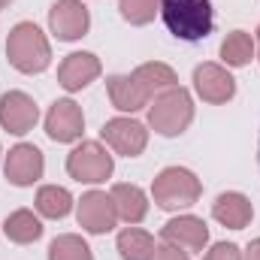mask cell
Here are the masks:
<instances>
[{
	"label": "cell",
	"mask_w": 260,
	"mask_h": 260,
	"mask_svg": "<svg viewBox=\"0 0 260 260\" xmlns=\"http://www.w3.org/2000/svg\"><path fill=\"white\" fill-rule=\"evenodd\" d=\"M160 18L176 40L200 43L212 34V0H160Z\"/></svg>",
	"instance_id": "1"
},
{
	"label": "cell",
	"mask_w": 260,
	"mask_h": 260,
	"mask_svg": "<svg viewBox=\"0 0 260 260\" xmlns=\"http://www.w3.org/2000/svg\"><path fill=\"white\" fill-rule=\"evenodd\" d=\"M6 58H9V64L15 67L18 73L34 76V73H43L46 67L52 64V46H49L46 34L34 21H18L9 30Z\"/></svg>",
	"instance_id": "2"
},
{
	"label": "cell",
	"mask_w": 260,
	"mask_h": 260,
	"mask_svg": "<svg viewBox=\"0 0 260 260\" xmlns=\"http://www.w3.org/2000/svg\"><path fill=\"white\" fill-rule=\"evenodd\" d=\"M191 121H194V100L182 85L157 94L154 103L148 106V127L160 136H179L191 127Z\"/></svg>",
	"instance_id": "3"
},
{
	"label": "cell",
	"mask_w": 260,
	"mask_h": 260,
	"mask_svg": "<svg viewBox=\"0 0 260 260\" xmlns=\"http://www.w3.org/2000/svg\"><path fill=\"white\" fill-rule=\"evenodd\" d=\"M203 194V185L191 170L185 167H167L157 173V179L151 182V197L160 209L176 212V209H188L194 206Z\"/></svg>",
	"instance_id": "4"
},
{
	"label": "cell",
	"mask_w": 260,
	"mask_h": 260,
	"mask_svg": "<svg viewBox=\"0 0 260 260\" xmlns=\"http://www.w3.org/2000/svg\"><path fill=\"white\" fill-rule=\"evenodd\" d=\"M112 170H115V160L100 142H82L67 154V173L76 182L100 185L112 176Z\"/></svg>",
	"instance_id": "5"
},
{
	"label": "cell",
	"mask_w": 260,
	"mask_h": 260,
	"mask_svg": "<svg viewBox=\"0 0 260 260\" xmlns=\"http://www.w3.org/2000/svg\"><path fill=\"white\" fill-rule=\"evenodd\" d=\"M46 173V157L37 145L30 142H18L15 148H9L6 160H3V176L9 179V185L15 188H30L34 182H40Z\"/></svg>",
	"instance_id": "6"
},
{
	"label": "cell",
	"mask_w": 260,
	"mask_h": 260,
	"mask_svg": "<svg viewBox=\"0 0 260 260\" xmlns=\"http://www.w3.org/2000/svg\"><path fill=\"white\" fill-rule=\"evenodd\" d=\"M76 221H79V227L85 233H94V236L109 233L115 227V221H118L112 197L103 194V191H88L76 206Z\"/></svg>",
	"instance_id": "7"
},
{
	"label": "cell",
	"mask_w": 260,
	"mask_h": 260,
	"mask_svg": "<svg viewBox=\"0 0 260 260\" xmlns=\"http://www.w3.org/2000/svg\"><path fill=\"white\" fill-rule=\"evenodd\" d=\"M49 27L61 43H76L91 27V12L82 0H58L49 9Z\"/></svg>",
	"instance_id": "8"
},
{
	"label": "cell",
	"mask_w": 260,
	"mask_h": 260,
	"mask_svg": "<svg viewBox=\"0 0 260 260\" xmlns=\"http://www.w3.org/2000/svg\"><path fill=\"white\" fill-rule=\"evenodd\" d=\"M100 136L109 148H115L124 157H139L148 145V130L136 118H109L100 130Z\"/></svg>",
	"instance_id": "9"
},
{
	"label": "cell",
	"mask_w": 260,
	"mask_h": 260,
	"mask_svg": "<svg viewBox=\"0 0 260 260\" xmlns=\"http://www.w3.org/2000/svg\"><path fill=\"white\" fill-rule=\"evenodd\" d=\"M37 121H40V109L34 97H27L24 91H6L0 97V127L3 130L24 136L27 130L37 127Z\"/></svg>",
	"instance_id": "10"
},
{
	"label": "cell",
	"mask_w": 260,
	"mask_h": 260,
	"mask_svg": "<svg viewBox=\"0 0 260 260\" xmlns=\"http://www.w3.org/2000/svg\"><path fill=\"white\" fill-rule=\"evenodd\" d=\"M194 91L206 103H230L236 97V79L221 64H200L194 70Z\"/></svg>",
	"instance_id": "11"
},
{
	"label": "cell",
	"mask_w": 260,
	"mask_h": 260,
	"mask_svg": "<svg viewBox=\"0 0 260 260\" xmlns=\"http://www.w3.org/2000/svg\"><path fill=\"white\" fill-rule=\"evenodd\" d=\"M85 130V115L76 100H55L46 115V133L55 142H76Z\"/></svg>",
	"instance_id": "12"
},
{
	"label": "cell",
	"mask_w": 260,
	"mask_h": 260,
	"mask_svg": "<svg viewBox=\"0 0 260 260\" xmlns=\"http://www.w3.org/2000/svg\"><path fill=\"white\" fill-rule=\"evenodd\" d=\"M160 239L176 245V248H182V251H203L206 242H209V227L197 215H179V218L164 224Z\"/></svg>",
	"instance_id": "13"
},
{
	"label": "cell",
	"mask_w": 260,
	"mask_h": 260,
	"mask_svg": "<svg viewBox=\"0 0 260 260\" xmlns=\"http://www.w3.org/2000/svg\"><path fill=\"white\" fill-rule=\"evenodd\" d=\"M100 73H103V67H100V58L97 55H91V52H73L58 67V82H61L64 91L73 94V91L88 88Z\"/></svg>",
	"instance_id": "14"
},
{
	"label": "cell",
	"mask_w": 260,
	"mask_h": 260,
	"mask_svg": "<svg viewBox=\"0 0 260 260\" xmlns=\"http://www.w3.org/2000/svg\"><path fill=\"white\" fill-rule=\"evenodd\" d=\"M212 218L230 230H245L254 218V206L245 194L227 191V194H218V200L212 203Z\"/></svg>",
	"instance_id": "15"
},
{
	"label": "cell",
	"mask_w": 260,
	"mask_h": 260,
	"mask_svg": "<svg viewBox=\"0 0 260 260\" xmlns=\"http://www.w3.org/2000/svg\"><path fill=\"white\" fill-rule=\"evenodd\" d=\"M106 91H109V100L118 112H139L151 103V97L145 94V88L133 79V73L127 76H109L106 79Z\"/></svg>",
	"instance_id": "16"
},
{
	"label": "cell",
	"mask_w": 260,
	"mask_h": 260,
	"mask_svg": "<svg viewBox=\"0 0 260 260\" xmlns=\"http://www.w3.org/2000/svg\"><path fill=\"white\" fill-rule=\"evenodd\" d=\"M112 203H115V212H118V221H124L127 227H136L139 221H145L148 215V197L139 185H115L112 191Z\"/></svg>",
	"instance_id": "17"
},
{
	"label": "cell",
	"mask_w": 260,
	"mask_h": 260,
	"mask_svg": "<svg viewBox=\"0 0 260 260\" xmlns=\"http://www.w3.org/2000/svg\"><path fill=\"white\" fill-rule=\"evenodd\" d=\"M3 233L9 242L15 245H30L43 236V221L30 212V209H15L12 215H6L3 221Z\"/></svg>",
	"instance_id": "18"
},
{
	"label": "cell",
	"mask_w": 260,
	"mask_h": 260,
	"mask_svg": "<svg viewBox=\"0 0 260 260\" xmlns=\"http://www.w3.org/2000/svg\"><path fill=\"white\" fill-rule=\"evenodd\" d=\"M133 79L145 88V94L154 100L157 94H164V91H170V88H176L179 85V76L170 70L167 64H160V61H151V64H139L133 70Z\"/></svg>",
	"instance_id": "19"
},
{
	"label": "cell",
	"mask_w": 260,
	"mask_h": 260,
	"mask_svg": "<svg viewBox=\"0 0 260 260\" xmlns=\"http://www.w3.org/2000/svg\"><path fill=\"white\" fill-rule=\"evenodd\" d=\"M157 251L154 236L139 230V227H127L118 233V254L121 260H151Z\"/></svg>",
	"instance_id": "20"
},
{
	"label": "cell",
	"mask_w": 260,
	"mask_h": 260,
	"mask_svg": "<svg viewBox=\"0 0 260 260\" xmlns=\"http://www.w3.org/2000/svg\"><path fill=\"white\" fill-rule=\"evenodd\" d=\"M73 209V194L67 188H58V185H43L37 191V212L43 218H67Z\"/></svg>",
	"instance_id": "21"
},
{
	"label": "cell",
	"mask_w": 260,
	"mask_h": 260,
	"mask_svg": "<svg viewBox=\"0 0 260 260\" xmlns=\"http://www.w3.org/2000/svg\"><path fill=\"white\" fill-rule=\"evenodd\" d=\"M221 58H224V64L227 67L251 64V58H254V40H251L245 30H233V34H227L224 43H221Z\"/></svg>",
	"instance_id": "22"
},
{
	"label": "cell",
	"mask_w": 260,
	"mask_h": 260,
	"mask_svg": "<svg viewBox=\"0 0 260 260\" xmlns=\"http://www.w3.org/2000/svg\"><path fill=\"white\" fill-rule=\"evenodd\" d=\"M49 260H94L88 242L76 233H64L58 239H52L49 245Z\"/></svg>",
	"instance_id": "23"
},
{
	"label": "cell",
	"mask_w": 260,
	"mask_h": 260,
	"mask_svg": "<svg viewBox=\"0 0 260 260\" xmlns=\"http://www.w3.org/2000/svg\"><path fill=\"white\" fill-rule=\"evenodd\" d=\"M118 9H121V18L142 27L148 21H154V15L160 12V0H118Z\"/></svg>",
	"instance_id": "24"
},
{
	"label": "cell",
	"mask_w": 260,
	"mask_h": 260,
	"mask_svg": "<svg viewBox=\"0 0 260 260\" xmlns=\"http://www.w3.org/2000/svg\"><path fill=\"white\" fill-rule=\"evenodd\" d=\"M203 260H242V251H239V245H233V242H218V245H212V248L206 251Z\"/></svg>",
	"instance_id": "25"
},
{
	"label": "cell",
	"mask_w": 260,
	"mask_h": 260,
	"mask_svg": "<svg viewBox=\"0 0 260 260\" xmlns=\"http://www.w3.org/2000/svg\"><path fill=\"white\" fill-rule=\"evenodd\" d=\"M151 260H191V257H188V251H182V248H176V245L164 242V245L154 251V257H151Z\"/></svg>",
	"instance_id": "26"
},
{
	"label": "cell",
	"mask_w": 260,
	"mask_h": 260,
	"mask_svg": "<svg viewBox=\"0 0 260 260\" xmlns=\"http://www.w3.org/2000/svg\"><path fill=\"white\" fill-rule=\"evenodd\" d=\"M242 260H260V239H254V242H251V245L245 248Z\"/></svg>",
	"instance_id": "27"
},
{
	"label": "cell",
	"mask_w": 260,
	"mask_h": 260,
	"mask_svg": "<svg viewBox=\"0 0 260 260\" xmlns=\"http://www.w3.org/2000/svg\"><path fill=\"white\" fill-rule=\"evenodd\" d=\"M9 3H12V0H0V9H6V6H9Z\"/></svg>",
	"instance_id": "28"
},
{
	"label": "cell",
	"mask_w": 260,
	"mask_h": 260,
	"mask_svg": "<svg viewBox=\"0 0 260 260\" xmlns=\"http://www.w3.org/2000/svg\"><path fill=\"white\" fill-rule=\"evenodd\" d=\"M257 55H260V27H257Z\"/></svg>",
	"instance_id": "29"
},
{
	"label": "cell",
	"mask_w": 260,
	"mask_h": 260,
	"mask_svg": "<svg viewBox=\"0 0 260 260\" xmlns=\"http://www.w3.org/2000/svg\"><path fill=\"white\" fill-rule=\"evenodd\" d=\"M257 164H260V139H257Z\"/></svg>",
	"instance_id": "30"
}]
</instances>
